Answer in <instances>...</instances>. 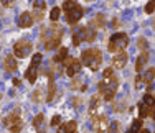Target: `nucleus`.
Here are the masks:
<instances>
[{"label": "nucleus", "instance_id": "f257e3e1", "mask_svg": "<svg viewBox=\"0 0 155 133\" xmlns=\"http://www.w3.org/2000/svg\"><path fill=\"white\" fill-rule=\"evenodd\" d=\"M40 38H41V43H43V46H45V49L51 51L56 46H60L61 38H63V28L60 25H54V21H53V25L43 28Z\"/></svg>", "mask_w": 155, "mask_h": 133}, {"label": "nucleus", "instance_id": "f03ea898", "mask_svg": "<svg viewBox=\"0 0 155 133\" xmlns=\"http://www.w3.org/2000/svg\"><path fill=\"white\" fill-rule=\"evenodd\" d=\"M63 10H64V13H66V21H68L69 25L78 23L84 15V10L78 5L76 0H64V2H63Z\"/></svg>", "mask_w": 155, "mask_h": 133}, {"label": "nucleus", "instance_id": "7ed1b4c3", "mask_svg": "<svg viewBox=\"0 0 155 133\" xmlns=\"http://www.w3.org/2000/svg\"><path fill=\"white\" fill-rule=\"evenodd\" d=\"M81 62H83L86 68H89L91 71H97L99 66L102 64V54L97 48H91V49L83 51L81 54Z\"/></svg>", "mask_w": 155, "mask_h": 133}, {"label": "nucleus", "instance_id": "20e7f679", "mask_svg": "<svg viewBox=\"0 0 155 133\" xmlns=\"http://www.w3.org/2000/svg\"><path fill=\"white\" fill-rule=\"evenodd\" d=\"M129 44V36L125 33H114L109 38L107 43V49L110 53H119V51H124V48Z\"/></svg>", "mask_w": 155, "mask_h": 133}, {"label": "nucleus", "instance_id": "39448f33", "mask_svg": "<svg viewBox=\"0 0 155 133\" xmlns=\"http://www.w3.org/2000/svg\"><path fill=\"white\" fill-rule=\"evenodd\" d=\"M3 125H5L12 133H20L21 127H23V122H21V118H20V110L15 109L10 115H7L3 118Z\"/></svg>", "mask_w": 155, "mask_h": 133}, {"label": "nucleus", "instance_id": "423d86ee", "mask_svg": "<svg viewBox=\"0 0 155 133\" xmlns=\"http://www.w3.org/2000/svg\"><path fill=\"white\" fill-rule=\"evenodd\" d=\"M31 49H33V44L30 41L20 40V41H17L15 46H13V54H15L17 58H27L28 54L31 53Z\"/></svg>", "mask_w": 155, "mask_h": 133}, {"label": "nucleus", "instance_id": "0eeeda50", "mask_svg": "<svg viewBox=\"0 0 155 133\" xmlns=\"http://www.w3.org/2000/svg\"><path fill=\"white\" fill-rule=\"evenodd\" d=\"M110 123H109V118L107 115H97L93 118V130L96 133H106L109 130Z\"/></svg>", "mask_w": 155, "mask_h": 133}, {"label": "nucleus", "instance_id": "6e6552de", "mask_svg": "<svg viewBox=\"0 0 155 133\" xmlns=\"http://www.w3.org/2000/svg\"><path fill=\"white\" fill-rule=\"evenodd\" d=\"M81 64H83V62L78 61V59L68 58L66 59V74H68L69 77H74L76 74L81 71Z\"/></svg>", "mask_w": 155, "mask_h": 133}, {"label": "nucleus", "instance_id": "1a4fd4ad", "mask_svg": "<svg viewBox=\"0 0 155 133\" xmlns=\"http://www.w3.org/2000/svg\"><path fill=\"white\" fill-rule=\"evenodd\" d=\"M45 8H46L45 0H35V2H33V18H35V20H41Z\"/></svg>", "mask_w": 155, "mask_h": 133}, {"label": "nucleus", "instance_id": "9d476101", "mask_svg": "<svg viewBox=\"0 0 155 133\" xmlns=\"http://www.w3.org/2000/svg\"><path fill=\"white\" fill-rule=\"evenodd\" d=\"M33 13H30V12H23L18 17V27L20 28H30L31 25H33Z\"/></svg>", "mask_w": 155, "mask_h": 133}, {"label": "nucleus", "instance_id": "9b49d317", "mask_svg": "<svg viewBox=\"0 0 155 133\" xmlns=\"http://www.w3.org/2000/svg\"><path fill=\"white\" fill-rule=\"evenodd\" d=\"M125 64H127V53H124V51H119V53H117L116 56L112 58V68L122 69Z\"/></svg>", "mask_w": 155, "mask_h": 133}, {"label": "nucleus", "instance_id": "f8f14e48", "mask_svg": "<svg viewBox=\"0 0 155 133\" xmlns=\"http://www.w3.org/2000/svg\"><path fill=\"white\" fill-rule=\"evenodd\" d=\"M3 68H5L7 72H15L18 69V64H17V59L13 54H8L5 59H3Z\"/></svg>", "mask_w": 155, "mask_h": 133}, {"label": "nucleus", "instance_id": "ddd939ff", "mask_svg": "<svg viewBox=\"0 0 155 133\" xmlns=\"http://www.w3.org/2000/svg\"><path fill=\"white\" fill-rule=\"evenodd\" d=\"M33 125H35V128L38 133H46V123H45V115H43V113H38V115L35 117Z\"/></svg>", "mask_w": 155, "mask_h": 133}, {"label": "nucleus", "instance_id": "4468645a", "mask_svg": "<svg viewBox=\"0 0 155 133\" xmlns=\"http://www.w3.org/2000/svg\"><path fill=\"white\" fill-rule=\"evenodd\" d=\"M58 133H78V123L74 120H69L66 123H63L60 127Z\"/></svg>", "mask_w": 155, "mask_h": 133}, {"label": "nucleus", "instance_id": "2eb2a0df", "mask_svg": "<svg viewBox=\"0 0 155 133\" xmlns=\"http://www.w3.org/2000/svg\"><path fill=\"white\" fill-rule=\"evenodd\" d=\"M81 33H83V40L87 41V43L94 41L96 36H97V33H96V30L93 27H84L83 30H81Z\"/></svg>", "mask_w": 155, "mask_h": 133}, {"label": "nucleus", "instance_id": "dca6fc26", "mask_svg": "<svg viewBox=\"0 0 155 133\" xmlns=\"http://www.w3.org/2000/svg\"><path fill=\"white\" fill-rule=\"evenodd\" d=\"M36 77H38V66H30V68L27 69V72H25V79L28 81L30 84H35L36 82Z\"/></svg>", "mask_w": 155, "mask_h": 133}, {"label": "nucleus", "instance_id": "f3484780", "mask_svg": "<svg viewBox=\"0 0 155 133\" xmlns=\"http://www.w3.org/2000/svg\"><path fill=\"white\" fill-rule=\"evenodd\" d=\"M147 61H149V54H147L145 51H143V53H142V54H140V56L137 58V61H135V71H137V72L142 71V69L145 68Z\"/></svg>", "mask_w": 155, "mask_h": 133}, {"label": "nucleus", "instance_id": "a211bd4d", "mask_svg": "<svg viewBox=\"0 0 155 133\" xmlns=\"http://www.w3.org/2000/svg\"><path fill=\"white\" fill-rule=\"evenodd\" d=\"M54 95H56V86H54V79L51 77L50 82H48V95H46V100L51 102L54 99Z\"/></svg>", "mask_w": 155, "mask_h": 133}, {"label": "nucleus", "instance_id": "6ab92c4d", "mask_svg": "<svg viewBox=\"0 0 155 133\" xmlns=\"http://www.w3.org/2000/svg\"><path fill=\"white\" fill-rule=\"evenodd\" d=\"M106 15H102V13H99V15H96L94 17V20H93V25L96 28H106Z\"/></svg>", "mask_w": 155, "mask_h": 133}, {"label": "nucleus", "instance_id": "aec40b11", "mask_svg": "<svg viewBox=\"0 0 155 133\" xmlns=\"http://www.w3.org/2000/svg\"><path fill=\"white\" fill-rule=\"evenodd\" d=\"M66 59H68V48H61L60 53L53 58V61L54 62H61V61H66Z\"/></svg>", "mask_w": 155, "mask_h": 133}, {"label": "nucleus", "instance_id": "412c9836", "mask_svg": "<svg viewBox=\"0 0 155 133\" xmlns=\"http://www.w3.org/2000/svg\"><path fill=\"white\" fill-rule=\"evenodd\" d=\"M150 110H152V109H150V107L147 105L145 102H140V103H139V112H140V118L147 117V115H149V113H150Z\"/></svg>", "mask_w": 155, "mask_h": 133}, {"label": "nucleus", "instance_id": "4be33fe9", "mask_svg": "<svg viewBox=\"0 0 155 133\" xmlns=\"http://www.w3.org/2000/svg\"><path fill=\"white\" fill-rule=\"evenodd\" d=\"M153 77H155V69L153 68L147 69V72L143 74V82H145V84H152Z\"/></svg>", "mask_w": 155, "mask_h": 133}, {"label": "nucleus", "instance_id": "5701e85b", "mask_svg": "<svg viewBox=\"0 0 155 133\" xmlns=\"http://www.w3.org/2000/svg\"><path fill=\"white\" fill-rule=\"evenodd\" d=\"M60 13H61L60 7H53L51 12H50V20L51 21H58V20H60Z\"/></svg>", "mask_w": 155, "mask_h": 133}, {"label": "nucleus", "instance_id": "b1692460", "mask_svg": "<svg viewBox=\"0 0 155 133\" xmlns=\"http://www.w3.org/2000/svg\"><path fill=\"white\" fill-rule=\"evenodd\" d=\"M31 99H33V102H35V103H41V100H43V90H41V89H36V90L33 92Z\"/></svg>", "mask_w": 155, "mask_h": 133}, {"label": "nucleus", "instance_id": "393cba45", "mask_svg": "<svg viewBox=\"0 0 155 133\" xmlns=\"http://www.w3.org/2000/svg\"><path fill=\"white\" fill-rule=\"evenodd\" d=\"M81 41H84V40H83V33L76 31L74 35H73V44H74V46H79Z\"/></svg>", "mask_w": 155, "mask_h": 133}, {"label": "nucleus", "instance_id": "a878e982", "mask_svg": "<svg viewBox=\"0 0 155 133\" xmlns=\"http://www.w3.org/2000/svg\"><path fill=\"white\" fill-rule=\"evenodd\" d=\"M143 102H145L147 105L150 107V109H153V107H155V99H153V97H152V95H150V94H147L145 97H143Z\"/></svg>", "mask_w": 155, "mask_h": 133}, {"label": "nucleus", "instance_id": "bb28decb", "mask_svg": "<svg viewBox=\"0 0 155 133\" xmlns=\"http://www.w3.org/2000/svg\"><path fill=\"white\" fill-rule=\"evenodd\" d=\"M41 61H43V56H41V53H38V54H33V59H31V64H33V66H38V64H41Z\"/></svg>", "mask_w": 155, "mask_h": 133}, {"label": "nucleus", "instance_id": "cd10ccee", "mask_svg": "<svg viewBox=\"0 0 155 133\" xmlns=\"http://www.w3.org/2000/svg\"><path fill=\"white\" fill-rule=\"evenodd\" d=\"M155 12V0H150V2L149 3H147V5H145V13H153Z\"/></svg>", "mask_w": 155, "mask_h": 133}, {"label": "nucleus", "instance_id": "c85d7f7f", "mask_svg": "<svg viewBox=\"0 0 155 133\" xmlns=\"http://www.w3.org/2000/svg\"><path fill=\"white\" fill-rule=\"evenodd\" d=\"M140 127H142V118H137V120H135L134 123H132V127H130V128H132V130H134L135 133H137V131L140 130Z\"/></svg>", "mask_w": 155, "mask_h": 133}, {"label": "nucleus", "instance_id": "c756f323", "mask_svg": "<svg viewBox=\"0 0 155 133\" xmlns=\"http://www.w3.org/2000/svg\"><path fill=\"white\" fill-rule=\"evenodd\" d=\"M102 76H104V79L107 81V79H110V77L114 76V71L110 68H107V69H104V72H102Z\"/></svg>", "mask_w": 155, "mask_h": 133}, {"label": "nucleus", "instance_id": "7c9ffc66", "mask_svg": "<svg viewBox=\"0 0 155 133\" xmlns=\"http://www.w3.org/2000/svg\"><path fill=\"white\" fill-rule=\"evenodd\" d=\"M2 2L3 7H7V8H12L13 5H15V0H0Z\"/></svg>", "mask_w": 155, "mask_h": 133}, {"label": "nucleus", "instance_id": "2f4dec72", "mask_svg": "<svg viewBox=\"0 0 155 133\" xmlns=\"http://www.w3.org/2000/svg\"><path fill=\"white\" fill-rule=\"evenodd\" d=\"M117 128H119V123H117V122H114V123L109 127L107 133H117Z\"/></svg>", "mask_w": 155, "mask_h": 133}, {"label": "nucleus", "instance_id": "473e14b6", "mask_svg": "<svg viewBox=\"0 0 155 133\" xmlns=\"http://www.w3.org/2000/svg\"><path fill=\"white\" fill-rule=\"evenodd\" d=\"M139 48H140V49H145V48H147L145 38H140V40H139Z\"/></svg>", "mask_w": 155, "mask_h": 133}, {"label": "nucleus", "instance_id": "72a5a7b5", "mask_svg": "<svg viewBox=\"0 0 155 133\" xmlns=\"http://www.w3.org/2000/svg\"><path fill=\"white\" fill-rule=\"evenodd\" d=\"M60 120H61L60 115H54L53 118H51V125H53V127H54V125H60Z\"/></svg>", "mask_w": 155, "mask_h": 133}, {"label": "nucleus", "instance_id": "f704fd0d", "mask_svg": "<svg viewBox=\"0 0 155 133\" xmlns=\"http://www.w3.org/2000/svg\"><path fill=\"white\" fill-rule=\"evenodd\" d=\"M13 84H15V86H20V81H18L17 77H15V79H13Z\"/></svg>", "mask_w": 155, "mask_h": 133}, {"label": "nucleus", "instance_id": "c9c22d12", "mask_svg": "<svg viewBox=\"0 0 155 133\" xmlns=\"http://www.w3.org/2000/svg\"><path fill=\"white\" fill-rule=\"evenodd\" d=\"M140 133H150L149 130H140Z\"/></svg>", "mask_w": 155, "mask_h": 133}, {"label": "nucleus", "instance_id": "e433bc0d", "mask_svg": "<svg viewBox=\"0 0 155 133\" xmlns=\"http://www.w3.org/2000/svg\"><path fill=\"white\" fill-rule=\"evenodd\" d=\"M127 133H135V131H134V130H132V128H130V130H129Z\"/></svg>", "mask_w": 155, "mask_h": 133}, {"label": "nucleus", "instance_id": "4c0bfd02", "mask_svg": "<svg viewBox=\"0 0 155 133\" xmlns=\"http://www.w3.org/2000/svg\"><path fill=\"white\" fill-rule=\"evenodd\" d=\"M0 99H2V94H0Z\"/></svg>", "mask_w": 155, "mask_h": 133}, {"label": "nucleus", "instance_id": "58836bf2", "mask_svg": "<svg viewBox=\"0 0 155 133\" xmlns=\"http://www.w3.org/2000/svg\"><path fill=\"white\" fill-rule=\"evenodd\" d=\"M153 27H155V21H153Z\"/></svg>", "mask_w": 155, "mask_h": 133}]
</instances>
